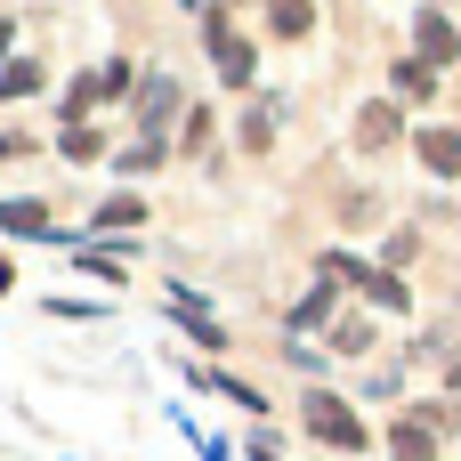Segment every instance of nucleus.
I'll return each mask as SVG.
<instances>
[{"instance_id": "f257e3e1", "label": "nucleus", "mask_w": 461, "mask_h": 461, "mask_svg": "<svg viewBox=\"0 0 461 461\" xmlns=\"http://www.w3.org/2000/svg\"><path fill=\"white\" fill-rule=\"evenodd\" d=\"M308 429H316V446H332V454H357V446H365L357 413H348L340 397H324V389H308Z\"/></svg>"}, {"instance_id": "f03ea898", "label": "nucleus", "mask_w": 461, "mask_h": 461, "mask_svg": "<svg viewBox=\"0 0 461 461\" xmlns=\"http://www.w3.org/2000/svg\"><path fill=\"white\" fill-rule=\"evenodd\" d=\"M203 41H211V57H219V73H227V81H251V41L227 24V0H219V8H203Z\"/></svg>"}, {"instance_id": "7ed1b4c3", "label": "nucleus", "mask_w": 461, "mask_h": 461, "mask_svg": "<svg viewBox=\"0 0 461 461\" xmlns=\"http://www.w3.org/2000/svg\"><path fill=\"white\" fill-rule=\"evenodd\" d=\"M413 41H421V65H454V57H461V24H454V16H438V8L413 16Z\"/></svg>"}, {"instance_id": "20e7f679", "label": "nucleus", "mask_w": 461, "mask_h": 461, "mask_svg": "<svg viewBox=\"0 0 461 461\" xmlns=\"http://www.w3.org/2000/svg\"><path fill=\"white\" fill-rule=\"evenodd\" d=\"M413 146H421V162H429L438 178H461V130H421Z\"/></svg>"}, {"instance_id": "39448f33", "label": "nucleus", "mask_w": 461, "mask_h": 461, "mask_svg": "<svg viewBox=\"0 0 461 461\" xmlns=\"http://www.w3.org/2000/svg\"><path fill=\"white\" fill-rule=\"evenodd\" d=\"M389 454L397 461H438V429H429V421H397V429H389Z\"/></svg>"}, {"instance_id": "423d86ee", "label": "nucleus", "mask_w": 461, "mask_h": 461, "mask_svg": "<svg viewBox=\"0 0 461 461\" xmlns=\"http://www.w3.org/2000/svg\"><path fill=\"white\" fill-rule=\"evenodd\" d=\"M389 138H397V105H365V113H357V146H365V154H381Z\"/></svg>"}, {"instance_id": "0eeeda50", "label": "nucleus", "mask_w": 461, "mask_h": 461, "mask_svg": "<svg viewBox=\"0 0 461 461\" xmlns=\"http://www.w3.org/2000/svg\"><path fill=\"white\" fill-rule=\"evenodd\" d=\"M267 24H276L284 41H300V32L316 24V8H308V0H267Z\"/></svg>"}, {"instance_id": "6e6552de", "label": "nucleus", "mask_w": 461, "mask_h": 461, "mask_svg": "<svg viewBox=\"0 0 461 461\" xmlns=\"http://www.w3.org/2000/svg\"><path fill=\"white\" fill-rule=\"evenodd\" d=\"M170 113H178V89H170V81H146V138H154Z\"/></svg>"}, {"instance_id": "1a4fd4ad", "label": "nucleus", "mask_w": 461, "mask_h": 461, "mask_svg": "<svg viewBox=\"0 0 461 461\" xmlns=\"http://www.w3.org/2000/svg\"><path fill=\"white\" fill-rule=\"evenodd\" d=\"M57 146H65V154H73V162H89V154H97V146H105V138H97V130H89V122H65V138H57Z\"/></svg>"}, {"instance_id": "9d476101", "label": "nucleus", "mask_w": 461, "mask_h": 461, "mask_svg": "<svg viewBox=\"0 0 461 461\" xmlns=\"http://www.w3.org/2000/svg\"><path fill=\"white\" fill-rule=\"evenodd\" d=\"M0 227H16V235H41L49 219H41V203H0Z\"/></svg>"}, {"instance_id": "9b49d317", "label": "nucleus", "mask_w": 461, "mask_h": 461, "mask_svg": "<svg viewBox=\"0 0 461 461\" xmlns=\"http://www.w3.org/2000/svg\"><path fill=\"white\" fill-rule=\"evenodd\" d=\"M389 81H397V97H429V65H421V57H413V65H397Z\"/></svg>"}, {"instance_id": "f8f14e48", "label": "nucleus", "mask_w": 461, "mask_h": 461, "mask_svg": "<svg viewBox=\"0 0 461 461\" xmlns=\"http://www.w3.org/2000/svg\"><path fill=\"white\" fill-rule=\"evenodd\" d=\"M0 89H8V97H32V89H41V65H8Z\"/></svg>"}, {"instance_id": "ddd939ff", "label": "nucleus", "mask_w": 461, "mask_h": 461, "mask_svg": "<svg viewBox=\"0 0 461 461\" xmlns=\"http://www.w3.org/2000/svg\"><path fill=\"white\" fill-rule=\"evenodd\" d=\"M332 348H348V357H357V348H373V324H365V316H348V324L332 332Z\"/></svg>"}, {"instance_id": "4468645a", "label": "nucleus", "mask_w": 461, "mask_h": 461, "mask_svg": "<svg viewBox=\"0 0 461 461\" xmlns=\"http://www.w3.org/2000/svg\"><path fill=\"white\" fill-rule=\"evenodd\" d=\"M267 138H276V122H267V105H251V113H243V146H267Z\"/></svg>"}, {"instance_id": "2eb2a0df", "label": "nucleus", "mask_w": 461, "mask_h": 461, "mask_svg": "<svg viewBox=\"0 0 461 461\" xmlns=\"http://www.w3.org/2000/svg\"><path fill=\"white\" fill-rule=\"evenodd\" d=\"M130 219H138V194H113V203L97 211V227H130Z\"/></svg>"}, {"instance_id": "dca6fc26", "label": "nucleus", "mask_w": 461, "mask_h": 461, "mask_svg": "<svg viewBox=\"0 0 461 461\" xmlns=\"http://www.w3.org/2000/svg\"><path fill=\"white\" fill-rule=\"evenodd\" d=\"M446 381H454V389H461V357H454V373H446Z\"/></svg>"}, {"instance_id": "f3484780", "label": "nucleus", "mask_w": 461, "mask_h": 461, "mask_svg": "<svg viewBox=\"0 0 461 461\" xmlns=\"http://www.w3.org/2000/svg\"><path fill=\"white\" fill-rule=\"evenodd\" d=\"M186 8H203V0H186Z\"/></svg>"}]
</instances>
